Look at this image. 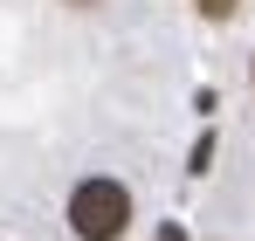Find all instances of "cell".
<instances>
[{"instance_id": "cell-2", "label": "cell", "mask_w": 255, "mask_h": 241, "mask_svg": "<svg viewBox=\"0 0 255 241\" xmlns=\"http://www.w3.org/2000/svg\"><path fill=\"white\" fill-rule=\"evenodd\" d=\"M193 7H200V14H207V21H228V14H235V7H242V0H193Z\"/></svg>"}, {"instance_id": "cell-1", "label": "cell", "mask_w": 255, "mask_h": 241, "mask_svg": "<svg viewBox=\"0 0 255 241\" xmlns=\"http://www.w3.org/2000/svg\"><path fill=\"white\" fill-rule=\"evenodd\" d=\"M69 228H76V241H118L131 228V193L118 179H83L69 193Z\"/></svg>"}, {"instance_id": "cell-4", "label": "cell", "mask_w": 255, "mask_h": 241, "mask_svg": "<svg viewBox=\"0 0 255 241\" xmlns=\"http://www.w3.org/2000/svg\"><path fill=\"white\" fill-rule=\"evenodd\" d=\"M249 76H255V69H249Z\"/></svg>"}, {"instance_id": "cell-3", "label": "cell", "mask_w": 255, "mask_h": 241, "mask_svg": "<svg viewBox=\"0 0 255 241\" xmlns=\"http://www.w3.org/2000/svg\"><path fill=\"white\" fill-rule=\"evenodd\" d=\"M159 241H186V228H179V221H166V228H159Z\"/></svg>"}]
</instances>
